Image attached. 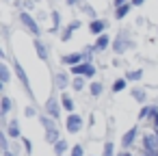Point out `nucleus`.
<instances>
[{"label":"nucleus","mask_w":158,"mask_h":156,"mask_svg":"<svg viewBox=\"0 0 158 156\" xmlns=\"http://www.w3.org/2000/svg\"><path fill=\"white\" fill-rule=\"evenodd\" d=\"M134 48H136V39H134L132 31L130 28H119L117 35H115V39H113V48H110L113 54L115 57H123L126 52H130Z\"/></svg>","instance_id":"1"},{"label":"nucleus","mask_w":158,"mask_h":156,"mask_svg":"<svg viewBox=\"0 0 158 156\" xmlns=\"http://www.w3.org/2000/svg\"><path fill=\"white\" fill-rule=\"evenodd\" d=\"M18 24L28 33V35H33V39H39V37H44V28H41V24L37 22V18H35V13H28V11H20L18 13Z\"/></svg>","instance_id":"2"},{"label":"nucleus","mask_w":158,"mask_h":156,"mask_svg":"<svg viewBox=\"0 0 158 156\" xmlns=\"http://www.w3.org/2000/svg\"><path fill=\"white\" fill-rule=\"evenodd\" d=\"M39 124H41V128H44V134H46V141L50 143V145H54V143H59L63 137H61V126H59V121H54L52 117H48L46 113H41L39 117Z\"/></svg>","instance_id":"3"},{"label":"nucleus","mask_w":158,"mask_h":156,"mask_svg":"<svg viewBox=\"0 0 158 156\" xmlns=\"http://www.w3.org/2000/svg\"><path fill=\"white\" fill-rule=\"evenodd\" d=\"M11 67H13V74L18 76V80H20V85H22L24 93H26L31 100H35V91H33V87H31V78H28V74H26L24 65L18 61V57H13V59H11Z\"/></svg>","instance_id":"4"},{"label":"nucleus","mask_w":158,"mask_h":156,"mask_svg":"<svg viewBox=\"0 0 158 156\" xmlns=\"http://www.w3.org/2000/svg\"><path fill=\"white\" fill-rule=\"evenodd\" d=\"M44 113H46L48 117H52L54 121H61V119H63V106H61V98H59L54 91H50V95L46 98V102H44Z\"/></svg>","instance_id":"5"},{"label":"nucleus","mask_w":158,"mask_h":156,"mask_svg":"<svg viewBox=\"0 0 158 156\" xmlns=\"http://www.w3.org/2000/svg\"><path fill=\"white\" fill-rule=\"evenodd\" d=\"M63 128L67 134H80L85 130V117L80 113H72V115H65L63 119Z\"/></svg>","instance_id":"6"},{"label":"nucleus","mask_w":158,"mask_h":156,"mask_svg":"<svg viewBox=\"0 0 158 156\" xmlns=\"http://www.w3.org/2000/svg\"><path fill=\"white\" fill-rule=\"evenodd\" d=\"M98 65L95 63H80V65H76V67H69V74H72V78L74 76H80V78H87L89 82L91 80H95V76H98Z\"/></svg>","instance_id":"7"},{"label":"nucleus","mask_w":158,"mask_h":156,"mask_svg":"<svg viewBox=\"0 0 158 156\" xmlns=\"http://www.w3.org/2000/svg\"><path fill=\"white\" fill-rule=\"evenodd\" d=\"M69 87H72V74H69V70H56V72H52V89H56L59 93H63Z\"/></svg>","instance_id":"8"},{"label":"nucleus","mask_w":158,"mask_h":156,"mask_svg":"<svg viewBox=\"0 0 158 156\" xmlns=\"http://www.w3.org/2000/svg\"><path fill=\"white\" fill-rule=\"evenodd\" d=\"M63 18H61V11L56 7H50V26H48V35H61L63 31Z\"/></svg>","instance_id":"9"},{"label":"nucleus","mask_w":158,"mask_h":156,"mask_svg":"<svg viewBox=\"0 0 158 156\" xmlns=\"http://www.w3.org/2000/svg\"><path fill=\"white\" fill-rule=\"evenodd\" d=\"M139 134H141V130H139V124L130 126V128H128V130L121 134V150H128V152H130V147L136 143Z\"/></svg>","instance_id":"10"},{"label":"nucleus","mask_w":158,"mask_h":156,"mask_svg":"<svg viewBox=\"0 0 158 156\" xmlns=\"http://www.w3.org/2000/svg\"><path fill=\"white\" fill-rule=\"evenodd\" d=\"M141 147H143L145 154H149V156H158V139H156V134H154V132L143 134V137H141Z\"/></svg>","instance_id":"11"},{"label":"nucleus","mask_w":158,"mask_h":156,"mask_svg":"<svg viewBox=\"0 0 158 156\" xmlns=\"http://www.w3.org/2000/svg\"><path fill=\"white\" fill-rule=\"evenodd\" d=\"M108 26H110V22H108L106 18H98V20H93V22L87 24V31H89V35L100 37V35L108 33Z\"/></svg>","instance_id":"12"},{"label":"nucleus","mask_w":158,"mask_h":156,"mask_svg":"<svg viewBox=\"0 0 158 156\" xmlns=\"http://www.w3.org/2000/svg\"><path fill=\"white\" fill-rule=\"evenodd\" d=\"M33 48H35V54H37V59H39V61L50 63V46L44 41V37L33 39Z\"/></svg>","instance_id":"13"},{"label":"nucleus","mask_w":158,"mask_h":156,"mask_svg":"<svg viewBox=\"0 0 158 156\" xmlns=\"http://www.w3.org/2000/svg\"><path fill=\"white\" fill-rule=\"evenodd\" d=\"M13 111V100L5 93L2 98H0V124H2V128L9 124V113Z\"/></svg>","instance_id":"14"},{"label":"nucleus","mask_w":158,"mask_h":156,"mask_svg":"<svg viewBox=\"0 0 158 156\" xmlns=\"http://www.w3.org/2000/svg\"><path fill=\"white\" fill-rule=\"evenodd\" d=\"M113 35H108V33H104V35H100V37H95V41H93V48H95V52L98 54H104V52H108L110 48H113Z\"/></svg>","instance_id":"15"},{"label":"nucleus","mask_w":158,"mask_h":156,"mask_svg":"<svg viewBox=\"0 0 158 156\" xmlns=\"http://www.w3.org/2000/svg\"><path fill=\"white\" fill-rule=\"evenodd\" d=\"M7 134H9V139L11 141H20L24 134H22V126H20V121H18V117H13V119H9V124L2 128Z\"/></svg>","instance_id":"16"},{"label":"nucleus","mask_w":158,"mask_h":156,"mask_svg":"<svg viewBox=\"0 0 158 156\" xmlns=\"http://www.w3.org/2000/svg\"><path fill=\"white\" fill-rule=\"evenodd\" d=\"M59 98H61V106H63V113H65V115L76 113V100H74V95H72L69 91L59 93Z\"/></svg>","instance_id":"17"},{"label":"nucleus","mask_w":158,"mask_h":156,"mask_svg":"<svg viewBox=\"0 0 158 156\" xmlns=\"http://www.w3.org/2000/svg\"><path fill=\"white\" fill-rule=\"evenodd\" d=\"M130 95H132V100H134L139 106L149 104V102H147V87H139V85H134V87H130Z\"/></svg>","instance_id":"18"},{"label":"nucleus","mask_w":158,"mask_h":156,"mask_svg":"<svg viewBox=\"0 0 158 156\" xmlns=\"http://www.w3.org/2000/svg\"><path fill=\"white\" fill-rule=\"evenodd\" d=\"M61 65L63 67H76V65H80L82 63V54L80 52H69V54H61Z\"/></svg>","instance_id":"19"},{"label":"nucleus","mask_w":158,"mask_h":156,"mask_svg":"<svg viewBox=\"0 0 158 156\" xmlns=\"http://www.w3.org/2000/svg\"><path fill=\"white\" fill-rule=\"evenodd\" d=\"M123 76L128 78L130 85H139V82L143 80V76H145V70H143V67H130V70L123 72Z\"/></svg>","instance_id":"20"},{"label":"nucleus","mask_w":158,"mask_h":156,"mask_svg":"<svg viewBox=\"0 0 158 156\" xmlns=\"http://www.w3.org/2000/svg\"><path fill=\"white\" fill-rule=\"evenodd\" d=\"M37 2H39V0H15V2H13V7L18 9V13L20 11H28V13H35L39 7H37Z\"/></svg>","instance_id":"21"},{"label":"nucleus","mask_w":158,"mask_h":156,"mask_svg":"<svg viewBox=\"0 0 158 156\" xmlns=\"http://www.w3.org/2000/svg\"><path fill=\"white\" fill-rule=\"evenodd\" d=\"M126 89H130V82H128V78L126 76H117L115 80H113V85H110V93H121V91H126Z\"/></svg>","instance_id":"22"},{"label":"nucleus","mask_w":158,"mask_h":156,"mask_svg":"<svg viewBox=\"0 0 158 156\" xmlns=\"http://www.w3.org/2000/svg\"><path fill=\"white\" fill-rule=\"evenodd\" d=\"M87 91H89V95H91L93 100H98V98H102V93H104V82H102V80H91Z\"/></svg>","instance_id":"23"},{"label":"nucleus","mask_w":158,"mask_h":156,"mask_svg":"<svg viewBox=\"0 0 158 156\" xmlns=\"http://www.w3.org/2000/svg\"><path fill=\"white\" fill-rule=\"evenodd\" d=\"M69 150H72V145H69V141H67V139H61L59 143H54V145H52L54 156H67V154H69Z\"/></svg>","instance_id":"24"},{"label":"nucleus","mask_w":158,"mask_h":156,"mask_svg":"<svg viewBox=\"0 0 158 156\" xmlns=\"http://www.w3.org/2000/svg\"><path fill=\"white\" fill-rule=\"evenodd\" d=\"M9 82H11V67H9L7 61H2L0 63V85H2V89H5Z\"/></svg>","instance_id":"25"},{"label":"nucleus","mask_w":158,"mask_h":156,"mask_svg":"<svg viewBox=\"0 0 158 156\" xmlns=\"http://www.w3.org/2000/svg\"><path fill=\"white\" fill-rule=\"evenodd\" d=\"M80 11H82V15H87L89 18V22H93V20H98L100 15H98V11L93 9V5L89 2V0H85V2L80 5Z\"/></svg>","instance_id":"26"},{"label":"nucleus","mask_w":158,"mask_h":156,"mask_svg":"<svg viewBox=\"0 0 158 156\" xmlns=\"http://www.w3.org/2000/svg\"><path fill=\"white\" fill-rule=\"evenodd\" d=\"M85 89H89V80H87V78H80V76H74V78H72V91L82 93Z\"/></svg>","instance_id":"27"},{"label":"nucleus","mask_w":158,"mask_h":156,"mask_svg":"<svg viewBox=\"0 0 158 156\" xmlns=\"http://www.w3.org/2000/svg\"><path fill=\"white\" fill-rule=\"evenodd\" d=\"M100 156H117V145L113 139H104L102 143V154Z\"/></svg>","instance_id":"28"},{"label":"nucleus","mask_w":158,"mask_h":156,"mask_svg":"<svg viewBox=\"0 0 158 156\" xmlns=\"http://www.w3.org/2000/svg\"><path fill=\"white\" fill-rule=\"evenodd\" d=\"M152 108H154V104H143V106L139 108V113H136V121H139V124H141V121H149Z\"/></svg>","instance_id":"29"},{"label":"nucleus","mask_w":158,"mask_h":156,"mask_svg":"<svg viewBox=\"0 0 158 156\" xmlns=\"http://www.w3.org/2000/svg\"><path fill=\"white\" fill-rule=\"evenodd\" d=\"M130 11H132V5H123V7H119V9L113 11V18H115L117 22H123V20L130 15Z\"/></svg>","instance_id":"30"},{"label":"nucleus","mask_w":158,"mask_h":156,"mask_svg":"<svg viewBox=\"0 0 158 156\" xmlns=\"http://www.w3.org/2000/svg\"><path fill=\"white\" fill-rule=\"evenodd\" d=\"M80 54H82V61L85 63H93V59H95V48H93V44H87L82 50H80Z\"/></svg>","instance_id":"31"},{"label":"nucleus","mask_w":158,"mask_h":156,"mask_svg":"<svg viewBox=\"0 0 158 156\" xmlns=\"http://www.w3.org/2000/svg\"><path fill=\"white\" fill-rule=\"evenodd\" d=\"M11 145H13V141L9 139V134L2 130V132H0V150H2V152H9L11 150Z\"/></svg>","instance_id":"32"},{"label":"nucleus","mask_w":158,"mask_h":156,"mask_svg":"<svg viewBox=\"0 0 158 156\" xmlns=\"http://www.w3.org/2000/svg\"><path fill=\"white\" fill-rule=\"evenodd\" d=\"M39 115H41V113L37 111L35 104H26V106H24V117H26V119H35V117H39Z\"/></svg>","instance_id":"33"},{"label":"nucleus","mask_w":158,"mask_h":156,"mask_svg":"<svg viewBox=\"0 0 158 156\" xmlns=\"http://www.w3.org/2000/svg\"><path fill=\"white\" fill-rule=\"evenodd\" d=\"M35 18H37L39 24H46V22L50 20V9H37V11H35Z\"/></svg>","instance_id":"34"},{"label":"nucleus","mask_w":158,"mask_h":156,"mask_svg":"<svg viewBox=\"0 0 158 156\" xmlns=\"http://www.w3.org/2000/svg\"><path fill=\"white\" fill-rule=\"evenodd\" d=\"M59 39H61V44H67V41H72L74 39V31L65 24V28L61 31V35H59Z\"/></svg>","instance_id":"35"},{"label":"nucleus","mask_w":158,"mask_h":156,"mask_svg":"<svg viewBox=\"0 0 158 156\" xmlns=\"http://www.w3.org/2000/svg\"><path fill=\"white\" fill-rule=\"evenodd\" d=\"M20 143H22L24 156H33V141H31L28 137H22V139H20Z\"/></svg>","instance_id":"36"},{"label":"nucleus","mask_w":158,"mask_h":156,"mask_svg":"<svg viewBox=\"0 0 158 156\" xmlns=\"http://www.w3.org/2000/svg\"><path fill=\"white\" fill-rule=\"evenodd\" d=\"M67 156H87V152H85V145H82V143H74Z\"/></svg>","instance_id":"37"},{"label":"nucleus","mask_w":158,"mask_h":156,"mask_svg":"<svg viewBox=\"0 0 158 156\" xmlns=\"http://www.w3.org/2000/svg\"><path fill=\"white\" fill-rule=\"evenodd\" d=\"M149 124H152V132H154V130H158V104H154V108H152Z\"/></svg>","instance_id":"38"},{"label":"nucleus","mask_w":158,"mask_h":156,"mask_svg":"<svg viewBox=\"0 0 158 156\" xmlns=\"http://www.w3.org/2000/svg\"><path fill=\"white\" fill-rule=\"evenodd\" d=\"M67 26H69V28L76 33V31H80V28H82V20H78V18H72V20L67 22Z\"/></svg>","instance_id":"39"},{"label":"nucleus","mask_w":158,"mask_h":156,"mask_svg":"<svg viewBox=\"0 0 158 156\" xmlns=\"http://www.w3.org/2000/svg\"><path fill=\"white\" fill-rule=\"evenodd\" d=\"M63 2H65L67 9H80V5L85 2V0H63Z\"/></svg>","instance_id":"40"},{"label":"nucleus","mask_w":158,"mask_h":156,"mask_svg":"<svg viewBox=\"0 0 158 156\" xmlns=\"http://www.w3.org/2000/svg\"><path fill=\"white\" fill-rule=\"evenodd\" d=\"M123 5H130V0H113V9H119Z\"/></svg>","instance_id":"41"},{"label":"nucleus","mask_w":158,"mask_h":156,"mask_svg":"<svg viewBox=\"0 0 158 156\" xmlns=\"http://www.w3.org/2000/svg\"><path fill=\"white\" fill-rule=\"evenodd\" d=\"M147 2V0H130V5H132V9H141L143 5Z\"/></svg>","instance_id":"42"},{"label":"nucleus","mask_w":158,"mask_h":156,"mask_svg":"<svg viewBox=\"0 0 158 156\" xmlns=\"http://www.w3.org/2000/svg\"><path fill=\"white\" fill-rule=\"evenodd\" d=\"M145 22H147V20H145L143 15H139V18L134 20V26H136V28H141V26H145Z\"/></svg>","instance_id":"43"},{"label":"nucleus","mask_w":158,"mask_h":156,"mask_svg":"<svg viewBox=\"0 0 158 156\" xmlns=\"http://www.w3.org/2000/svg\"><path fill=\"white\" fill-rule=\"evenodd\" d=\"M110 65H113V67H119V65H121V57H115V59H113V63H110Z\"/></svg>","instance_id":"44"},{"label":"nucleus","mask_w":158,"mask_h":156,"mask_svg":"<svg viewBox=\"0 0 158 156\" xmlns=\"http://www.w3.org/2000/svg\"><path fill=\"white\" fill-rule=\"evenodd\" d=\"M93 126H95V115L91 113V117H89V128H93Z\"/></svg>","instance_id":"45"},{"label":"nucleus","mask_w":158,"mask_h":156,"mask_svg":"<svg viewBox=\"0 0 158 156\" xmlns=\"http://www.w3.org/2000/svg\"><path fill=\"white\" fill-rule=\"evenodd\" d=\"M2 156H18V154H15V152H11V150H9V152H2Z\"/></svg>","instance_id":"46"},{"label":"nucleus","mask_w":158,"mask_h":156,"mask_svg":"<svg viewBox=\"0 0 158 156\" xmlns=\"http://www.w3.org/2000/svg\"><path fill=\"white\" fill-rule=\"evenodd\" d=\"M48 2H50V5H54V2H56V0H48Z\"/></svg>","instance_id":"47"},{"label":"nucleus","mask_w":158,"mask_h":156,"mask_svg":"<svg viewBox=\"0 0 158 156\" xmlns=\"http://www.w3.org/2000/svg\"><path fill=\"white\" fill-rule=\"evenodd\" d=\"M156 35H158V24H156Z\"/></svg>","instance_id":"48"},{"label":"nucleus","mask_w":158,"mask_h":156,"mask_svg":"<svg viewBox=\"0 0 158 156\" xmlns=\"http://www.w3.org/2000/svg\"><path fill=\"white\" fill-rule=\"evenodd\" d=\"M5 2H11V0H5Z\"/></svg>","instance_id":"49"},{"label":"nucleus","mask_w":158,"mask_h":156,"mask_svg":"<svg viewBox=\"0 0 158 156\" xmlns=\"http://www.w3.org/2000/svg\"><path fill=\"white\" fill-rule=\"evenodd\" d=\"M87 156H93V154H87Z\"/></svg>","instance_id":"50"}]
</instances>
